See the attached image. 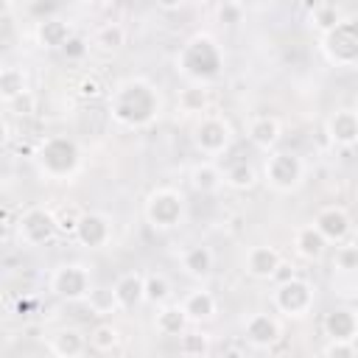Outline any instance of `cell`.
Returning a JSON list of instances; mask_svg holds the SVG:
<instances>
[{"instance_id":"obj_1","label":"cell","mask_w":358,"mask_h":358,"mask_svg":"<svg viewBox=\"0 0 358 358\" xmlns=\"http://www.w3.org/2000/svg\"><path fill=\"white\" fill-rule=\"evenodd\" d=\"M106 103H109L112 120L123 129H145L159 117V109H162L157 87L148 78H140V76L123 78L109 92Z\"/></svg>"},{"instance_id":"obj_2","label":"cell","mask_w":358,"mask_h":358,"mask_svg":"<svg viewBox=\"0 0 358 358\" xmlns=\"http://www.w3.org/2000/svg\"><path fill=\"white\" fill-rule=\"evenodd\" d=\"M221 70H224V50L204 31L193 34L176 53V73H182L190 84H210L221 76Z\"/></svg>"},{"instance_id":"obj_3","label":"cell","mask_w":358,"mask_h":358,"mask_svg":"<svg viewBox=\"0 0 358 358\" xmlns=\"http://www.w3.org/2000/svg\"><path fill=\"white\" fill-rule=\"evenodd\" d=\"M34 162L48 182H73L81 171V148L67 134H48L36 143Z\"/></svg>"},{"instance_id":"obj_4","label":"cell","mask_w":358,"mask_h":358,"mask_svg":"<svg viewBox=\"0 0 358 358\" xmlns=\"http://www.w3.org/2000/svg\"><path fill=\"white\" fill-rule=\"evenodd\" d=\"M143 218L151 229L157 232H171L179 229L187 221V201L185 193L173 185H159L154 187L145 201H143Z\"/></svg>"},{"instance_id":"obj_5","label":"cell","mask_w":358,"mask_h":358,"mask_svg":"<svg viewBox=\"0 0 358 358\" xmlns=\"http://www.w3.org/2000/svg\"><path fill=\"white\" fill-rule=\"evenodd\" d=\"M190 140H193V148H196L201 157H207V159H221V157L232 148L235 131H232V123H229L224 115L207 109L204 115L196 117Z\"/></svg>"},{"instance_id":"obj_6","label":"cell","mask_w":358,"mask_h":358,"mask_svg":"<svg viewBox=\"0 0 358 358\" xmlns=\"http://www.w3.org/2000/svg\"><path fill=\"white\" fill-rule=\"evenodd\" d=\"M260 179L274 190V193H296L305 182V162L299 154L285 151V148H274L266 154L263 168H260Z\"/></svg>"},{"instance_id":"obj_7","label":"cell","mask_w":358,"mask_h":358,"mask_svg":"<svg viewBox=\"0 0 358 358\" xmlns=\"http://www.w3.org/2000/svg\"><path fill=\"white\" fill-rule=\"evenodd\" d=\"M48 288L56 299L62 302H70V305H78L90 296V291L95 288L92 282V271L87 263L81 260H67V263H59L53 266L50 277H48Z\"/></svg>"},{"instance_id":"obj_8","label":"cell","mask_w":358,"mask_h":358,"mask_svg":"<svg viewBox=\"0 0 358 358\" xmlns=\"http://www.w3.org/2000/svg\"><path fill=\"white\" fill-rule=\"evenodd\" d=\"M316 305V288L310 280L294 274L288 280L274 282L271 291V308L274 313L285 316V319H305Z\"/></svg>"},{"instance_id":"obj_9","label":"cell","mask_w":358,"mask_h":358,"mask_svg":"<svg viewBox=\"0 0 358 358\" xmlns=\"http://www.w3.org/2000/svg\"><path fill=\"white\" fill-rule=\"evenodd\" d=\"M14 238L22 249H39L50 243L62 229H59V215L50 213L48 207H28L20 213V218L11 224Z\"/></svg>"},{"instance_id":"obj_10","label":"cell","mask_w":358,"mask_h":358,"mask_svg":"<svg viewBox=\"0 0 358 358\" xmlns=\"http://www.w3.org/2000/svg\"><path fill=\"white\" fill-rule=\"evenodd\" d=\"M322 50L338 67L355 64L358 62V22L355 20H341L336 28H330L322 36Z\"/></svg>"},{"instance_id":"obj_11","label":"cell","mask_w":358,"mask_h":358,"mask_svg":"<svg viewBox=\"0 0 358 358\" xmlns=\"http://www.w3.org/2000/svg\"><path fill=\"white\" fill-rule=\"evenodd\" d=\"M115 235V224L106 213H98V210H87L78 215V224H76V243L84 246V249H103L109 246Z\"/></svg>"},{"instance_id":"obj_12","label":"cell","mask_w":358,"mask_h":358,"mask_svg":"<svg viewBox=\"0 0 358 358\" xmlns=\"http://www.w3.org/2000/svg\"><path fill=\"white\" fill-rule=\"evenodd\" d=\"M282 338V324L274 313L268 310H252L243 319V341L255 350H271Z\"/></svg>"},{"instance_id":"obj_13","label":"cell","mask_w":358,"mask_h":358,"mask_svg":"<svg viewBox=\"0 0 358 358\" xmlns=\"http://www.w3.org/2000/svg\"><path fill=\"white\" fill-rule=\"evenodd\" d=\"M280 263H282V255L271 243H255L243 255V271L252 280H268L271 282L274 274H277V268H280Z\"/></svg>"},{"instance_id":"obj_14","label":"cell","mask_w":358,"mask_h":358,"mask_svg":"<svg viewBox=\"0 0 358 358\" xmlns=\"http://www.w3.org/2000/svg\"><path fill=\"white\" fill-rule=\"evenodd\" d=\"M324 131H327L330 143L338 148L358 145V106H338L336 112H330Z\"/></svg>"},{"instance_id":"obj_15","label":"cell","mask_w":358,"mask_h":358,"mask_svg":"<svg viewBox=\"0 0 358 358\" xmlns=\"http://www.w3.org/2000/svg\"><path fill=\"white\" fill-rule=\"evenodd\" d=\"M182 308H185L190 324L193 327H201V324H207V322L215 319V313H218V296L210 288L199 285V288H190L182 296Z\"/></svg>"},{"instance_id":"obj_16","label":"cell","mask_w":358,"mask_h":358,"mask_svg":"<svg viewBox=\"0 0 358 358\" xmlns=\"http://www.w3.org/2000/svg\"><path fill=\"white\" fill-rule=\"evenodd\" d=\"M322 330L327 338H341V341H358V310L350 305H336L324 313Z\"/></svg>"},{"instance_id":"obj_17","label":"cell","mask_w":358,"mask_h":358,"mask_svg":"<svg viewBox=\"0 0 358 358\" xmlns=\"http://www.w3.org/2000/svg\"><path fill=\"white\" fill-rule=\"evenodd\" d=\"M313 224H316L319 232L327 238V243H344V241L350 238V229H352V221H350L347 210L338 207V204L322 207V210L316 213Z\"/></svg>"},{"instance_id":"obj_18","label":"cell","mask_w":358,"mask_h":358,"mask_svg":"<svg viewBox=\"0 0 358 358\" xmlns=\"http://www.w3.org/2000/svg\"><path fill=\"white\" fill-rule=\"evenodd\" d=\"M115 296H117V305L120 310H134L140 305H145V274L131 268V271H123L115 282Z\"/></svg>"},{"instance_id":"obj_19","label":"cell","mask_w":358,"mask_h":358,"mask_svg":"<svg viewBox=\"0 0 358 358\" xmlns=\"http://www.w3.org/2000/svg\"><path fill=\"white\" fill-rule=\"evenodd\" d=\"M291 246L294 252L302 257V260H322V255L327 252V238L319 232V227L310 221V224H299L294 232H291Z\"/></svg>"},{"instance_id":"obj_20","label":"cell","mask_w":358,"mask_h":358,"mask_svg":"<svg viewBox=\"0 0 358 358\" xmlns=\"http://www.w3.org/2000/svg\"><path fill=\"white\" fill-rule=\"evenodd\" d=\"M90 347V336H84L78 327H59L48 338V352L56 358H78Z\"/></svg>"},{"instance_id":"obj_21","label":"cell","mask_w":358,"mask_h":358,"mask_svg":"<svg viewBox=\"0 0 358 358\" xmlns=\"http://www.w3.org/2000/svg\"><path fill=\"white\" fill-rule=\"evenodd\" d=\"M246 137H249V143H252L255 148H260V151L268 154V151L277 148V143H280V137H282V126H280V120H277L274 115H257V117L249 120Z\"/></svg>"},{"instance_id":"obj_22","label":"cell","mask_w":358,"mask_h":358,"mask_svg":"<svg viewBox=\"0 0 358 358\" xmlns=\"http://www.w3.org/2000/svg\"><path fill=\"white\" fill-rule=\"evenodd\" d=\"M187 182L199 196H213L224 187V171L218 168L215 159H199L190 171H187Z\"/></svg>"},{"instance_id":"obj_23","label":"cell","mask_w":358,"mask_h":358,"mask_svg":"<svg viewBox=\"0 0 358 358\" xmlns=\"http://www.w3.org/2000/svg\"><path fill=\"white\" fill-rule=\"evenodd\" d=\"M179 266L187 277L193 280H207L213 274V266H215V255L207 243H190L182 249L179 255Z\"/></svg>"},{"instance_id":"obj_24","label":"cell","mask_w":358,"mask_h":358,"mask_svg":"<svg viewBox=\"0 0 358 358\" xmlns=\"http://www.w3.org/2000/svg\"><path fill=\"white\" fill-rule=\"evenodd\" d=\"M187 327H193V324H190V319H187L182 302H165V305L157 308V313H154V330H157L159 336L179 338Z\"/></svg>"},{"instance_id":"obj_25","label":"cell","mask_w":358,"mask_h":358,"mask_svg":"<svg viewBox=\"0 0 358 358\" xmlns=\"http://www.w3.org/2000/svg\"><path fill=\"white\" fill-rule=\"evenodd\" d=\"M70 36H73L70 22L62 20V17H42L36 22V28H34V39L45 50H59Z\"/></svg>"},{"instance_id":"obj_26","label":"cell","mask_w":358,"mask_h":358,"mask_svg":"<svg viewBox=\"0 0 358 358\" xmlns=\"http://www.w3.org/2000/svg\"><path fill=\"white\" fill-rule=\"evenodd\" d=\"M28 95V76L17 64H3L0 70V98L6 106H11L17 98Z\"/></svg>"},{"instance_id":"obj_27","label":"cell","mask_w":358,"mask_h":358,"mask_svg":"<svg viewBox=\"0 0 358 358\" xmlns=\"http://www.w3.org/2000/svg\"><path fill=\"white\" fill-rule=\"evenodd\" d=\"M126 42H129V31H126V25L117 22V20H109V22H103V25H98L95 34H92V45H95L98 50H103V53H117Z\"/></svg>"},{"instance_id":"obj_28","label":"cell","mask_w":358,"mask_h":358,"mask_svg":"<svg viewBox=\"0 0 358 358\" xmlns=\"http://www.w3.org/2000/svg\"><path fill=\"white\" fill-rule=\"evenodd\" d=\"M257 182H260V173H257V168L249 165V162H232V165L224 171V185L232 187V190L246 193V190H252Z\"/></svg>"},{"instance_id":"obj_29","label":"cell","mask_w":358,"mask_h":358,"mask_svg":"<svg viewBox=\"0 0 358 358\" xmlns=\"http://www.w3.org/2000/svg\"><path fill=\"white\" fill-rule=\"evenodd\" d=\"M81 305H87L92 316H109V313H117V310H120L112 285H95V288L90 291V296H87Z\"/></svg>"},{"instance_id":"obj_30","label":"cell","mask_w":358,"mask_h":358,"mask_svg":"<svg viewBox=\"0 0 358 358\" xmlns=\"http://www.w3.org/2000/svg\"><path fill=\"white\" fill-rule=\"evenodd\" d=\"M210 109V95H207V84H190L179 92V112L185 115H204Z\"/></svg>"},{"instance_id":"obj_31","label":"cell","mask_w":358,"mask_h":358,"mask_svg":"<svg viewBox=\"0 0 358 358\" xmlns=\"http://www.w3.org/2000/svg\"><path fill=\"white\" fill-rule=\"evenodd\" d=\"M173 296V285L162 271H148L145 274V305L159 308L165 302H171Z\"/></svg>"},{"instance_id":"obj_32","label":"cell","mask_w":358,"mask_h":358,"mask_svg":"<svg viewBox=\"0 0 358 358\" xmlns=\"http://www.w3.org/2000/svg\"><path fill=\"white\" fill-rule=\"evenodd\" d=\"M117 344H120V330H117L112 322H101V324L92 327V333H90V347H92L95 352H112V350H117Z\"/></svg>"},{"instance_id":"obj_33","label":"cell","mask_w":358,"mask_h":358,"mask_svg":"<svg viewBox=\"0 0 358 358\" xmlns=\"http://www.w3.org/2000/svg\"><path fill=\"white\" fill-rule=\"evenodd\" d=\"M179 352H182V355H196V358L210 355V352H213L210 336L201 333V330H190V327H187V330L179 336Z\"/></svg>"},{"instance_id":"obj_34","label":"cell","mask_w":358,"mask_h":358,"mask_svg":"<svg viewBox=\"0 0 358 358\" xmlns=\"http://www.w3.org/2000/svg\"><path fill=\"white\" fill-rule=\"evenodd\" d=\"M333 268L341 274H352L358 271V243H338L336 255H333Z\"/></svg>"},{"instance_id":"obj_35","label":"cell","mask_w":358,"mask_h":358,"mask_svg":"<svg viewBox=\"0 0 358 358\" xmlns=\"http://www.w3.org/2000/svg\"><path fill=\"white\" fill-rule=\"evenodd\" d=\"M59 53H62V59H67V62H84V59L90 56V39L81 36V34H73V36L59 48Z\"/></svg>"},{"instance_id":"obj_36","label":"cell","mask_w":358,"mask_h":358,"mask_svg":"<svg viewBox=\"0 0 358 358\" xmlns=\"http://www.w3.org/2000/svg\"><path fill=\"white\" fill-rule=\"evenodd\" d=\"M310 20H313V25L322 31V34H327L330 28H336L341 20H338V11L333 8V6H316L313 8V14H310Z\"/></svg>"},{"instance_id":"obj_37","label":"cell","mask_w":358,"mask_h":358,"mask_svg":"<svg viewBox=\"0 0 358 358\" xmlns=\"http://www.w3.org/2000/svg\"><path fill=\"white\" fill-rule=\"evenodd\" d=\"M355 352H358V341L327 338V344L322 347V355H330V358H352Z\"/></svg>"},{"instance_id":"obj_38","label":"cell","mask_w":358,"mask_h":358,"mask_svg":"<svg viewBox=\"0 0 358 358\" xmlns=\"http://www.w3.org/2000/svg\"><path fill=\"white\" fill-rule=\"evenodd\" d=\"M215 14H218V20L224 25H238L243 20V6H238V3H218Z\"/></svg>"},{"instance_id":"obj_39","label":"cell","mask_w":358,"mask_h":358,"mask_svg":"<svg viewBox=\"0 0 358 358\" xmlns=\"http://www.w3.org/2000/svg\"><path fill=\"white\" fill-rule=\"evenodd\" d=\"M103 92V87H101V81L95 78V76H84L81 81H78V95L81 98H98Z\"/></svg>"},{"instance_id":"obj_40","label":"cell","mask_w":358,"mask_h":358,"mask_svg":"<svg viewBox=\"0 0 358 358\" xmlns=\"http://www.w3.org/2000/svg\"><path fill=\"white\" fill-rule=\"evenodd\" d=\"M81 215V213H78ZM78 215H59V229L62 232H76V224H78Z\"/></svg>"},{"instance_id":"obj_41","label":"cell","mask_w":358,"mask_h":358,"mask_svg":"<svg viewBox=\"0 0 358 358\" xmlns=\"http://www.w3.org/2000/svg\"><path fill=\"white\" fill-rule=\"evenodd\" d=\"M11 106L17 109V115H28V109H31V92H28V95H22V98H17Z\"/></svg>"},{"instance_id":"obj_42","label":"cell","mask_w":358,"mask_h":358,"mask_svg":"<svg viewBox=\"0 0 358 358\" xmlns=\"http://www.w3.org/2000/svg\"><path fill=\"white\" fill-rule=\"evenodd\" d=\"M157 3V8H162V11H176L179 6H185V0H154Z\"/></svg>"},{"instance_id":"obj_43","label":"cell","mask_w":358,"mask_h":358,"mask_svg":"<svg viewBox=\"0 0 358 358\" xmlns=\"http://www.w3.org/2000/svg\"><path fill=\"white\" fill-rule=\"evenodd\" d=\"M210 0H185V6H207Z\"/></svg>"},{"instance_id":"obj_44","label":"cell","mask_w":358,"mask_h":358,"mask_svg":"<svg viewBox=\"0 0 358 358\" xmlns=\"http://www.w3.org/2000/svg\"><path fill=\"white\" fill-rule=\"evenodd\" d=\"M73 3H78V6H95L98 0H73Z\"/></svg>"},{"instance_id":"obj_45","label":"cell","mask_w":358,"mask_h":358,"mask_svg":"<svg viewBox=\"0 0 358 358\" xmlns=\"http://www.w3.org/2000/svg\"><path fill=\"white\" fill-rule=\"evenodd\" d=\"M218 3H238V6H243V0H218Z\"/></svg>"},{"instance_id":"obj_46","label":"cell","mask_w":358,"mask_h":358,"mask_svg":"<svg viewBox=\"0 0 358 358\" xmlns=\"http://www.w3.org/2000/svg\"><path fill=\"white\" fill-rule=\"evenodd\" d=\"M103 3H115V0H103Z\"/></svg>"},{"instance_id":"obj_47","label":"cell","mask_w":358,"mask_h":358,"mask_svg":"<svg viewBox=\"0 0 358 358\" xmlns=\"http://www.w3.org/2000/svg\"><path fill=\"white\" fill-rule=\"evenodd\" d=\"M355 106H358V103H355Z\"/></svg>"}]
</instances>
